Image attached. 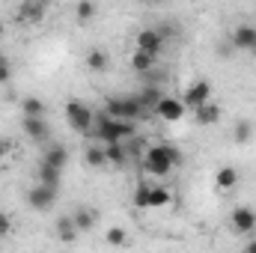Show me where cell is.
Masks as SVG:
<instances>
[{"label": "cell", "mask_w": 256, "mask_h": 253, "mask_svg": "<svg viewBox=\"0 0 256 253\" xmlns=\"http://www.w3.org/2000/svg\"><path fill=\"white\" fill-rule=\"evenodd\" d=\"M182 164V152L173 146V143H158V146H149L146 149V158H143V170L152 173V176H167L173 173V167Z\"/></svg>", "instance_id": "6da1fadb"}, {"label": "cell", "mask_w": 256, "mask_h": 253, "mask_svg": "<svg viewBox=\"0 0 256 253\" xmlns=\"http://www.w3.org/2000/svg\"><path fill=\"white\" fill-rule=\"evenodd\" d=\"M96 134L102 140V146H110V143H122L126 137L134 134V122H120V120H110L104 110L96 116Z\"/></svg>", "instance_id": "7a4b0ae2"}, {"label": "cell", "mask_w": 256, "mask_h": 253, "mask_svg": "<svg viewBox=\"0 0 256 253\" xmlns=\"http://www.w3.org/2000/svg\"><path fill=\"white\" fill-rule=\"evenodd\" d=\"M104 114L110 120H120V122H134L140 114H143V104L137 96H122V98H108L104 102Z\"/></svg>", "instance_id": "3957f363"}, {"label": "cell", "mask_w": 256, "mask_h": 253, "mask_svg": "<svg viewBox=\"0 0 256 253\" xmlns=\"http://www.w3.org/2000/svg\"><path fill=\"white\" fill-rule=\"evenodd\" d=\"M66 120H68V128L72 131H80V134H86L90 128L96 126V114L84 102H68L66 104Z\"/></svg>", "instance_id": "277c9868"}, {"label": "cell", "mask_w": 256, "mask_h": 253, "mask_svg": "<svg viewBox=\"0 0 256 253\" xmlns=\"http://www.w3.org/2000/svg\"><path fill=\"white\" fill-rule=\"evenodd\" d=\"M161 48H164V36H161L158 27H146V30L137 33V51H143L149 57H158Z\"/></svg>", "instance_id": "5b68a950"}, {"label": "cell", "mask_w": 256, "mask_h": 253, "mask_svg": "<svg viewBox=\"0 0 256 253\" xmlns=\"http://www.w3.org/2000/svg\"><path fill=\"white\" fill-rule=\"evenodd\" d=\"M208 96H212V84H208V80H194L191 86L182 92V104L196 110V108H202L206 102H212Z\"/></svg>", "instance_id": "8992f818"}, {"label": "cell", "mask_w": 256, "mask_h": 253, "mask_svg": "<svg viewBox=\"0 0 256 253\" xmlns=\"http://www.w3.org/2000/svg\"><path fill=\"white\" fill-rule=\"evenodd\" d=\"M230 220H232V230L242 232V236H250L256 230V212L250 206H236L232 214H230Z\"/></svg>", "instance_id": "52a82bcc"}, {"label": "cell", "mask_w": 256, "mask_h": 253, "mask_svg": "<svg viewBox=\"0 0 256 253\" xmlns=\"http://www.w3.org/2000/svg\"><path fill=\"white\" fill-rule=\"evenodd\" d=\"M155 114H158L161 120H167V122H179V120L185 116V104H182V98H173V96H164V98L158 102V108H155Z\"/></svg>", "instance_id": "ba28073f"}, {"label": "cell", "mask_w": 256, "mask_h": 253, "mask_svg": "<svg viewBox=\"0 0 256 253\" xmlns=\"http://www.w3.org/2000/svg\"><path fill=\"white\" fill-rule=\"evenodd\" d=\"M54 200H57V190H54V188H45V185H36V188L27 194V202H30L33 208H39V212L51 208V206H54Z\"/></svg>", "instance_id": "9c48e42d"}, {"label": "cell", "mask_w": 256, "mask_h": 253, "mask_svg": "<svg viewBox=\"0 0 256 253\" xmlns=\"http://www.w3.org/2000/svg\"><path fill=\"white\" fill-rule=\"evenodd\" d=\"M21 128H24V134L33 140V143H45L48 137H51V128L45 120H30V116H24L21 120Z\"/></svg>", "instance_id": "30bf717a"}, {"label": "cell", "mask_w": 256, "mask_h": 253, "mask_svg": "<svg viewBox=\"0 0 256 253\" xmlns=\"http://www.w3.org/2000/svg\"><path fill=\"white\" fill-rule=\"evenodd\" d=\"M254 45H256V27L238 24L236 33H232V48H238V51H254Z\"/></svg>", "instance_id": "8fae6325"}, {"label": "cell", "mask_w": 256, "mask_h": 253, "mask_svg": "<svg viewBox=\"0 0 256 253\" xmlns=\"http://www.w3.org/2000/svg\"><path fill=\"white\" fill-rule=\"evenodd\" d=\"M48 167H54V170H60L63 173V167L68 164V149H66L63 143H54V146H48V152H45V158H42Z\"/></svg>", "instance_id": "7c38bea8"}, {"label": "cell", "mask_w": 256, "mask_h": 253, "mask_svg": "<svg viewBox=\"0 0 256 253\" xmlns=\"http://www.w3.org/2000/svg\"><path fill=\"white\" fill-rule=\"evenodd\" d=\"M18 15H21L27 24H39V21L45 18V3H33V0H27V3H21Z\"/></svg>", "instance_id": "4fadbf2b"}, {"label": "cell", "mask_w": 256, "mask_h": 253, "mask_svg": "<svg viewBox=\"0 0 256 253\" xmlns=\"http://www.w3.org/2000/svg\"><path fill=\"white\" fill-rule=\"evenodd\" d=\"M140 104H143V110H155L158 108V102L164 98V92H161V86H152V84H146L143 90H140Z\"/></svg>", "instance_id": "5bb4252c"}, {"label": "cell", "mask_w": 256, "mask_h": 253, "mask_svg": "<svg viewBox=\"0 0 256 253\" xmlns=\"http://www.w3.org/2000/svg\"><path fill=\"white\" fill-rule=\"evenodd\" d=\"M194 116H196V122H200V126H214V122L220 120V108H218L214 102H206L202 108H196V110H194Z\"/></svg>", "instance_id": "9a60e30c"}, {"label": "cell", "mask_w": 256, "mask_h": 253, "mask_svg": "<svg viewBox=\"0 0 256 253\" xmlns=\"http://www.w3.org/2000/svg\"><path fill=\"white\" fill-rule=\"evenodd\" d=\"M72 220H74V230L78 232H90L92 226H96V208H78L74 214H72Z\"/></svg>", "instance_id": "2e32d148"}, {"label": "cell", "mask_w": 256, "mask_h": 253, "mask_svg": "<svg viewBox=\"0 0 256 253\" xmlns=\"http://www.w3.org/2000/svg\"><path fill=\"white\" fill-rule=\"evenodd\" d=\"M57 238L63 242V244H72L74 238H78V230H74V220L68 218V214H63V218H57Z\"/></svg>", "instance_id": "e0dca14e"}, {"label": "cell", "mask_w": 256, "mask_h": 253, "mask_svg": "<svg viewBox=\"0 0 256 253\" xmlns=\"http://www.w3.org/2000/svg\"><path fill=\"white\" fill-rule=\"evenodd\" d=\"M60 179H63V173H60V170H54V167H48L45 161L39 164V185H45V188H54V190H60Z\"/></svg>", "instance_id": "ac0fdd59"}, {"label": "cell", "mask_w": 256, "mask_h": 253, "mask_svg": "<svg viewBox=\"0 0 256 253\" xmlns=\"http://www.w3.org/2000/svg\"><path fill=\"white\" fill-rule=\"evenodd\" d=\"M21 110H24V116H30V120H42V116H45V102L36 98V96H27V98L21 102Z\"/></svg>", "instance_id": "d6986e66"}, {"label": "cell", "mask_w": 256, "mask_h": 253, "mask_svg": "<svg viewBox=\"0 0 256 253\" xmlns=\"http://www.w3.org/2000/svg\"><path fill=\"white\" fill-rule=\"evenodd\" d=\"M86 66H90L92 72H108V66H110L108 51H104V48H92V51L86 54Z\"/></svg>", "instance_id": "ffe728a7"}, {"label": "cell", "mask_w": 256, "mask_h": 253, "mask_svg": "<svg viewBox=\"0 0 256 253\" xmlns=\"http://www.w3.org/2000/svg\"><path fill=\"white\" fill-rule=\"evenodd\" d=\"M104 158H108V164H114V167H122V164L128 161L126 143H110V146H104Z\"/></svg>", "instance_id": "44dd1931"}, {"label": "cell", "mask_w": 256, "mask_h": 253, "mask_svg": "<svg viewBox=\"0 0 256 253\" xmlns=\"http://www.w3.org/2000/svg\"><path fill=\"white\" fill-rule=\"evenodd\" d=\"M214 182H218V188H220V190L236 188V182H238L236 167H220V170H218V176H214Z\"/></svg>", "instance_id": "7402d4cb"}, {"label": "cell", "mask_w": 256, "mask_h": 253, "mask_svg": "<svg viewBox=\"0 0 256 253\" xmlns=\"http://www.w3.org/2000/svg\"><path fill=\"white\" fill-rule=\"evenodd\" d=\"M104 242H108L110 248H122V244H128V232L122 226H110V230L104 232Z\"/></svg>", "instance_id": "603a6c76"}, {"label": "cell", "mask_w": 256, "mask_h": 253, "mask_svg": "<svg viewBox=\"0 0 256 253\" xmlns=\"http://www.w3.org/2000/svg\"><path fill=\"white\" fill-rule=\"evenodd\" d=\"M232 137H236V143H248V140L254 137V122H250V120H238Z\"/></svg>", "instance_id": "cb8c5ba5"}, {"label": "cell", "mask_w": 256, "mask_h": 253, "mask_svg": "<svg viewBox=\"0 0 256 253\" xmlns=\"http://www.w3.org/2000/svg\"><path fill=\"white\" fill-rule=\"evenodd\" d=\"M86 164H90V167H108L104 146H90V149H86Z\"/></svg>", "instance_id": "d4e9b609"}, {"label": "cell", "mask_w": 256, "mask_h": 253, "mask_svg": "<svg viewBox=\"0 0 256 253\" xmlns=\"http://www.w3.org/2000/svg\"><path fill=\"white\" fill-rule=\"evenodd\" d=\"M131 66H134V72H152V66H155V57H149V54H143V51H134V57H131Z\"/></svg>", "instance_id": "484cf974"}, {"label": "cell", "mask_w": 256, "mask_h": 253, "mask_svg": "<svg viewBox=\"0 0 256 253\" xmlns=\"http://www.w3.org/2000/svg\"><path fill=\"white\" fill-rule=\"evenodd\" d=\"M170 202V188H152L149 194V208H161Z\"/></svg>", "instance_id": "4316f807"}, {"label": "cell", "mask_w": 256, "mask_h": 253, "mask_svg": "<svg viewBox=\"0 0 256 253\" xmlns=\"http://www.w3.org/2000/svg\"><path fill=\"white\" fill-rule=\"evenodd\" d=\"M92 15H96V3L84 0V3H78V6H74V18H78L80 24H84V21H90Z\"/></svg>", "instance_id": "83f0119b"}, {"label": "cell", "mask_w": 256, "mask_h": 253, "mask_svg": "<svg viewBox=\"0 0 256 253\" xmlns=\"http://www.w3.org/2000/svg\"><path fill=\"white\" fill-rule=\"evenodd\" d=\"M149 194H152V188L140 185V188H137V194H134V206H137V208H149Z\"/></svg>", "instance_id": "f1b7e54d"}, {"label": "cell", "mask_w": 256, "mask_h": 253, "mask_svg": "<svg viewBox=\"0 0 256 253\" xmlns=\"http://www.w3.org/2000/svg\"><path fill=\"white\" fill-rule=\"evenodd\" d=\"M9 78H12V63L0 54V84H9Z\"/></svg>", "instance_id": "f546056e"}, {"label": "cell", "mask_w": 256, "mask_h": 253, "mask_svg": "<svg viewBox=\"0 0 256 253\" xmlns=\"http://www.w3.org/2000/svg\"><path fill=\"white\" fill-rule=\"evenodd\" d=\"M9 230H12V220H9V214H3V212H0V238H6V236H9Z\"/></svg>", "instance_id": "4dcf8cb0"}, {"label": "cell", "mask_w": 256, "mask_h": 253, "mask_svg": "<svg viewBox=\"0 0 256 253\" xmlns=\"http://www.w3.org/2000/svg\"><path fill=\"white\" fill-rule=\"evenodd\" d=\"M242 253H256V238H250V242L244 244V250H242Z\"/></svg>", "instance_id": "1f68e13d"}, {"label": "cell", "mask_w": 256, "mask_h": 253, "mask_svg": "<svg viewBox=\"0 0 256 253\" xmlns=\"http://www.w3.org/2000/svg\"><path fill=\"white\" fill-rule=\"evenodd\" d=\"M0 36H3V21H0Z\"/></svg>", "instance_id": "d6a6232c"}, {"label": "cell", "mask_w": 256, "mask_h": 253, "mask_svg": "<svg viewBox=\"0 0 256 253\" xmlns=\"http://www.w3.org/2000/svg\"><path fill=\"white\" fill-rule=\"evenodd\" d=\"M250 54H254V57H256V45H254V51H250Z\"/></svg>", "instance_id": "836d02e7"}, {"label": "cell", "mask_w": 256, "mask_h": 253, "mask_svg": "<svg viewBox=\"0 0 256 253\" xmlns=\"http://www.w3.org/2000/svg\"><path fill=\"white\" fill-rule=\"evenodd\" d=\"M0 158H3V146H0Z\"/></svg>", "instance_id": "e575fe53"}]
</instances>
